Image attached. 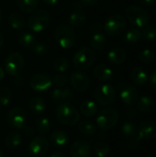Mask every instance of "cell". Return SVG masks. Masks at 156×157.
Listing matches in <instances>:
<instances>
[{
  "label": "cell",
  "mask_w": 156,
  "mask_h": 157,
  "mask_svg": "<svg viewBox=\"0 0 156 157\" xmlns=\"http://www.w3.org/2000/svg\"><path fill=\"white\" fill-rule=\"evenodd\" d=\"M57 121L65 126H74L80 121V112L69 102L61 103L55 109Z\"/></svg>",
  "instance_id": "1"
},
{
  "label": "cell",
  "mask_w": 156,
  "mask_h": 157,
  "mask_svg": "<svg viewBox=\"0 0 156 157\" xmlns=\"http://www.w3.org/2000/svg\"><path fill=\"white\" fill-rule=\"evenodd\" d=\"M125 16L127 20L138 29L146 27L151 20L149 12L137 6H130L127 7L125 10Z\"/></svg>",
  "instance_id": "2"
},
{
  "label": "cell",
  "mask_w": 156,
  "mask_h": 157,
  "mask_svg": "<svg viewBox=\"0 0 156 157\" xmlns=\"http://www.w3.org/2000/svg\"><path fill=\"white\" fill-rule=\"evenodd\" d=\"M54 39L63 49H70L75 43L76 35L70 25H59L54 30Z\"/></svg>",
  "instance_id": "3"
},
{
  "label": "cell",
  "mask_w": 156,
  "mask_h": 157,
  "mask_svg": "<svg viewBox=\"0 0 156 157\" xmlns=\"http://www.w3.org/2000/svg\"><path fill=\"white\" fill-rule=\"evenodd\" d=\"M51 16L45 9H36L31 12L28 19V28L33 32H41L48 28Z\"/></svg>",
  "instance_id": "4"
},
{
  "label": "cell",
  "mask_w": 156,
  "mask_h": 157,
  "mask_svg": "<svg viewBox=\"0 0 156 157\" xmlns=\"http://www.w3.org/2000/svg\"><path fill=\"white\" fill-rule=\"evenodd\" d=\"M120 114L117 109L107 108L102 109L97 117V126L101 132H108L118 122Z\"/></svg>",
  "instance_id": "5"
},
{
  "label": "cell",
  "mask_w": 156,
  "mask_h": 157,
  "mask_svg": "<svg viewBox=\"0 0 156 157\" xmlns=\"http://www.w3.org/2000/svg\"><path fill=\"white\" fill-rule=\"evenodd\" d=\"M96 61V52L87 47L81 48L75 52L73 56V63L78 70H86L90 68Z\"/></svg>",
  "instance_id": "6"
},
{
  "label": "cell",
  "mask_w": 156,
  "mask_h": 157,
  "mask_svg": "<svg viewBox=\"0 0 156 157\" xmlns=\"http://www.w3.org/2000/svg\"><path fill=\"white\" fill-rule=\"evenodd\" d=\"M126 27V18L120 14H114L108 17L105 24L103 25V30L108 36L117 37L120 36L125 30Z\"/></svg>",
  "instance_id": "7"
},
{
  "label": "cell",
  "mask_w": 156,
  "mask_h": 157,
  "mask_svg": "<svg viewBox=\"0 0 156 157\" xmlns=\"http://www.w3.org/2000/svg\"><path fill=\"white\" fill-rule=\"evenodd\" d=\"M95 100L102 107H108L113 103L116 98V91L110 84H103L95 91Z\"/></svg>",
  "instance_id": "8"
},
{
  "label": "cell",
  "mask_w": 156,
  "mask_h": 157,
  "mask_svg": "<svg viewBox=\"0 0 156 157\" xmlns=\"http://www.w3.org/2000/svg\"><path fill=\"white\" fill-rule=\"evenodd\" d=\"M25 65L24 57L18 52L9 53L5 60V69L6 73L12 76L20 75Z\"/></svg>",
  "instance_id": "9"
},
{
  "label": "cell",
  "mask_w": 156,
  "mask_h": 157,
  "mask_svg": "<svg viewBox=\"0 0 156 157\" xmlns=\"http://www.w3.org/2000/svg\"><path fill=\"white\" fill-rule=\"evenodd\" d=\"M121 132L128 139V146L131 150H134L139 146L142 138L139 134L138 127L133 121H125L121 125Z\"/></svg>",
  "instance_id": "10"
},
{
  "label": "cell",
  "mask_w": 156,
  "mask_h": 157,
  "mask_svg": "<svg viewBox=\"0 0 156 157\" xmlns=\"http://www.w3.org/2000/svg\"><path fill=\"white\" fill-rule=\"evenodd\" d=\"M28 116L26 111L20 107L12 108L6 116V121L8 125L16 130H22L27 123Z\"/></svg>",
  "instance_id": "11"
},
{
  "label": "cell",
  "mask_w": 156,
  "mask_h": 157,
  "mask_svg": "<svg viewBox=\"0 0 156 157\" xmlns=\"http://www.w3.org/2000/svg\"><path fill=\"white\" fill-rule=\"evenodd\" d=\"M50 142L44 136L33 137L28 146L29 154L32 157H42L49 151Z\"/></svg>",
  "instance_id": "12"
},
{
  "label": "cell",
  "mask_w": 156,
  "mask_h": 157,
  "mask_svg": "<svg viewBox=\"0 0 156 157\" xmlns=\"http://www.w3.org/2000/svg\"><path fill=\"white\" fill-rule=\"evenodd\" d=\"M52 85L51 77L45 73H39L34 75L29 82L30 88L35 92H44L48 90Z\"/></svg>",
  "instance_id": "13"
},
{
  "label": "cell",
  "mask_w": 156,
  "mask_h": 157,
  "mask_svg": "<svg viewBox=\"0 0 156 157\" xmlns=\"http://www.w3.org/2000/svg\"><path fill=\"white\" fill-rule=\"evenodd\" d=\"M70 83L74 90L79 92L86 91L90 86L89 76L82 71H75L70 76Z\"/></svg>",
  "instance_id": "14"
},
{
  "label": "cell",
  "mask_w": 156,
  "mask_h": 157,
  "mask_svg": "<svg viewBox=\"0 0 156 157\" xmlns=\"http://www.w3.org/2000/svg\"><path fill=\"white\" fill-rule=\"evenodd\" d=\"M120 98L122 102L127 106H134L138 100L137 88L132 86L126 84L120 88Z\"/></svg>",
  "instance_id": "15"
},
{
  "label": "cell",
  "mask_w": 156,
  "mask_h": 157,
  "mask_svg": "<svg viewBox=\"0 0 156 157\" xmlns=\"http://www.w3.org/2000/svg\"><path fill=\"white\" fill-rule=\"evenodd\" d=\"M71 157H89L91 155V145L84 140L75 141L70 148Z\"/></svg>",
  "instance_id": "16"
},
{
  "label": "cell",
  "mask_w": 156,
  "mask_h": 157,
  "mask_svg": "<svg viewBox=\"0 0 156 157\" xmlns=\"http://www.w3.org/2000/svg\"><path fill=\"white\" fill-rule=\"evenodd\" d=\"M51 99L55 103H68L74 98V92L71 88H55L51 93Z\"/></svg>",
  "instance_id": "17"
},
{
  "label": "cell",
  "mask_w": 156,
  "mask_h": 157,
  "mask_svg": "<svg viewBox=\"0 0 156 157\" xmlns=\"http://www.w3.org/2000/svg\"><path fill=\"white\" fill-rule=\"evenodd\" d=\"M139 134L142 139L154 140L156 139V122L154 121H143L138 127Z\"/></svg>",
  "instance_id": "18"
},
{
  "label": "cell",
  "mask_w": 156,
  "mask_h": 157,
  "mask_svg": "<svg viewBox=\"0 0 156 157\" xmlns=\"http://www.w3.org/2000/svg\"><path fill=\"white\" fill-rule=\"evenodd\" d=\"M130 77L132 83L139 86H144L148 81V75H147L146 71L143 67H140V66H136L131 70L130 74Z\"/></svg>",
  "instance_id": "19"
},
{
  "label": "cell",
  "mask_w": 156,
  "mask_h": 157,
  "mask_svg": "<svg viewBox=\"0 0 156 157\" xmlns=\"http://www.w3.org/2000/svg\"><path fill=\"white\" fill-rule=\"evenodd\" d=\"M93 74H94L95 77L97 80L103 81V82L109 81L113 77V72H112V70L109 67H108L106 64H103V63L97 64L94 68Z\"/></svg>",
  "instance_id": "20"
},
{
  "label": "cell",
  "mask_w": 156,
  "mask_h": 157,
  "mask_svg": "<svg viewBox=\"0 0 156 157\" xmlns=\"http://www.w3.org/2000/svg\"><path fill=\"white\" fill-rule=\"evenodd\" d=\"M50 141L56 147H64L69 143V135L66 132L56 130L50 136Z\"/></svg>",
  "instance_id": "21"
},
{
  "label": "cell",
  "mask_w": 156,
  "mask_h": 157,
  "mask_svg": "<svg viewBox=\"0 0 156 157\" xmlns=\"http://www.w3.org/2000/svg\"><path fill=\"white\" fill-rule=\"evenodd\" d=\"M79 110L80 114L86 118H92L97 113V105L93 100L86 99L81 103Z\"/></svg>",
  "instance_id": "22"
},
{
  "label": "cell",
  "mask_w": 156,
  "mask_h": 157,
  "mask_svg": "<svg viewBox=\"0 0 156 157\" xmlns=\"http://www.w3.org/2000/svg\"><path fill=\"white\" fill-rule=\"evenodd\" d=\"M127 53L122 48H113L108 53V62L112 64H120L126 60Z\"/></svg>",
  "instance_id": "23"
},
{
  "label": "cell",
  "mask_w": 156,
  "mask_h": 157,
  "mask_svg": "<svg viewBox=\"0 0 156 157\" xmlns=\"http://www.w3.org/2000/svg\"><path fill=\"white\" fill-rule=\"evenodd\" d=\"M29 110L35 115H40L46 110V102L40 97H34L29 102Z\"/></svg>",
  "instance_id": "24"
},
{
  "label": "cell",
  "mask_w": 156,
  "mask_h": 157,
  "mask_svg": "<svg viewBox=\"0 0 156 157\" xmlns=\"http://www.w3.org/2000/svg\"><path fill=\"white\" fill-rule=\"evenodd\" d=\"M68 22L70 24L71 27H81L83 25L86 24V13L84 12V10H79V9H75L74 11H73L68 18Z\"/></svg>",
  "instance_id": "25"
},
{
  "label": "cell",
  "mask_w": 156,
  "mask_h": 157,
  "mask_svg": "<svg viewBox=\"0 0 156 157\" xmlns=\"http://www.w3.org/2000/svg\"><path fill=\"white\" fill-rule=\"evenodd\" d=\"M154 101L149 96H143L136 102V109L142 113H148L154 109Z\"/></svg>",
  "instance_id": "26"
},
{
  "label": "cell",
  "mask_w": 156,
  "mask_h": 157,
  "mask_svg": "<svg viewBox=\"0 0 156 157\" xmlns=\"http://www.w3.org/2000/svg\"><path fill=\"white\" fill-rule=\"evenodd\" d=\"M8 24L13 29L21 30L26 27L24 17L18 12H12L8 17Z\"/></svg>",
  "instance_id": "27"
},
{
  "label": "cell",
  "mask_w": 156,
  "mask_h": 157,
  "mask_svg": "<svg viewBox=\"0 0 156 157\" xmlns=\"http://www.w3.org/2000/svg\"><path fill=\"white\" fill-rule=\"evenodd\" d=\"M78 131L85 136H93L97 132V125L88 120H83L78 124Z\"/></svg>",
  "instance_id": "28"
},
{
  "label": "cell",
  "mask_w": 156,
  "mask_h": 157,
  "mask_svg": "<svg viewBox=\"0 0 156 157\" xmlns=\"http://www.w3.org/2000/svg\"><path fill=\"white\" fill-rule=\"evenodd\" d=\"M142 38L143 36L141 29H139L138 28H131L124 34L123 40L127 44H135Z\"/></svg>",
  "instance_id": "29"
},
{
  "label": "cell",
  "mask_w": 156,
  "mask_h": 157,
  "mask_svg": "<svg viewBox=\"0 0 156 157\" xmlns=\"http://www.w3.org/2000/svg\"><path fill=\"white\" fill-rule=\"evenodd\" d=\"M17 6L24 13H31L37 9L40 0H16Z\"/></svg>",
  "instance_id": "30"
},
{
  "label": "cell",
  "mask_w": 156,
  "mask_h": 157,
  "mask_svg": "<svg viewBox=\"0 0 156 157\" xmlns=\"http://www.w3.org/2000/svg\"><path fill=\"white\" fill-rule=\"evenodd\" d=\"M21 142H22V136L17 132H9L4 140L5 145L7 148H11V149L17 147L21 144Z\"/></svg>",
  "instance_id": "31"
},
{
  "label": "cell",
  "mask_w": 156,
  "mask_h": 157,
  "mask_svg": "<svg viewBox=\"0 0 156 157\" xmlns=\"http://www.w3.org/2000/svg\"><path fill=\"white\" fill-rule=\"evenodd\" d=\"M17 40L21 46L26 48H30L31 45L36 41L34 34L29 31H23L19 33L17 37Z\"/></svg>",
  "instance_id": "32"
},
{
  "label": "cell",
  "mask_w": 156,
  "mask_h": 157,
  "mask_svg": "<svg viewBox=\"0 0 156 157\" xmlns=\"http://www.w3.org/2000/svg\"><path fill=\"white\" fill-rule=\"evenodd\" d=\"M107 43V37L105 34L101 33H97L94 34L90 40V45L93 49L95 50H101L105 47Z\"/></svg>",
  "instance_id": "33"
},
{
  "label": "cell",
  "mask_w": 156,
  "mask_h": 157,
  "mask_svg": "<svg viewBox=\"0 0 156 157\" xmlns=\"http://www.w3.org/2000/svg\"><path fill=\"white\" fill-rule=\"evenodd\" d=\"M51 126V124L50 120L47 118H44V117L39 118L35 123V129L40 135L46 134L50 131Z\"/></svg>",
  "instance_id": "34"
},
{
  "label": "cell",
  "mask_w": 156,
  "mask_h": 157,
  "mask_svg": "<svg viewBox=\"0 0 156 157\" xmlns=\"http://www.w3.org/2000/svg\"><path fill=\"white\" fill-rule=\"evenodd\" d=\"M94 152L97 157H107L110 153V147L104 142H98L94 144Z\"/></svg>",
  "instance_id": "35"
},
{
  "label": "cell",
  "mask_w": 156,
  "mask_h": 157,
  "mask_svg": "<svg viewBox=\"0 0 156 157\" xmlns=\"http://www.w3.org/2000/svg\"><path fill=\"white\" fill-rule=\"evenodd\" d=\"M52 65H53V68L57 72L64 73V72H66L69 69L70 62L66 58H64V57H59V58L54 59V61L52 63Z\"/></svg>",
  "instance_id": "36"
},
{
  "label": "cell",
  "mask_w": 156,
  "mask_h": 157,
  "mask_svg": "<svg viewBox=\"0 0 156 157\" xmlns=\"http://www.w3.org/2000/svg\"><path fill=\"white\" fill-rule=\"evenodd\" d=\"M30 49L34 54L39 55V56H43V55L47 54V52H49V48H48L47 44L44 42H41V41H35L31 45Z\"/></svg>",
  "instance_id": "37"
},
{
  "label": "cell",
  "mask_w": 156,
  "mask_h": 157,
  "mask_svg": "<svg viewBox=\"0 0 156 157\" xmlns=\"http://www.w3.org/2000/svg\"><path fill=\"white\" fill-rule=\"evenodd\" d=\"M12 98V92L7 86L0 87V106H7Z\"/></svg>",
  "instance_id": "38"
},
{
  "label": "cell",
  "mask_w": 156,
  "mask_h": 157,
  "mask_svg": "<svg viewBox=\"0 0 156 157\" xmlns=\"http://www.w3.org/2000/svg\"><path fill=\"white\" fill-rule=\"evenodd\" d=\"M142 36L146 40H156V26L147 25L143 28L142 31Z\"/></svg>",
  "instance_id": "39"
},
{
  "label": "cell",
  "mask_w": 156,
  "mask_h": 157,
  "mask_svg": "<svg viewBox=\"0 0 156 157\" xmlns=\"http://www.w3.org/2000/svg\"><path fill=\"white\" fill-rule=\"evenodd\" d=\"M140 61L144 63V64H150L154 61V53L152 50L150 49H145L143 50L140 55H139Z\"/></svg>",
  "instance_id": "40"
},
{
  "label": "cell",
  "mask_w": 156,
  "mask_h": 157,
  "mask_svg": "<svg viewBox=\"0 0 156 157\" xmlns=\"http://www.w3.org/2000/svg\"><path fill=\"white\" fill-rule=\"evenodd\" d=\"M67 83H68V77L65 75H63V74L56 75L52 79V84L58 88L64 87L67 85Z\"/></svg>",
  "instance_id": "41"
},
{
  "label": "cell",
  "mask_w": 156,
  "mask_h": 157,
  "mask_svg": "<svg viewBox=\"0 0 156 157\" xmlns=\"http://www.w3.org/2000/svg\"><path fill=\"white\" fill-rule=\"evenodd\" d=\"M88 29L91 33L93 34H97V33H101L103 31V25L98 22V21H94L92 22L89 27H88Z\"/></svg>",
  "instance_id": "42"
},
{
  "label": "cell",
  "mask_w": 156,
  "mask_h": 157,
  "mask_svg": "<svg viewBox=\"0 0 156 157\" xmlns=\"http://www.w3.org/2000/svg\"><path fill=\"white\" fill-rule=\"evenodd\" d=\"M23 131H24V134L27 137H33L35 135V130L31 126H25L23 128Z\"/></svg>",
  "instance_id": "43"
},
{
  "label": "cell",
  "mask_w": 156,
  "mask_h": 157,
  "mask_svg": "<svg viewBox=\"0 0 156 157\" xmlns=\"http://www.w3.org/2000/svg\"><path fill=\"white\" fill-rule=\"evenodd\" d=\"M149 83H150V86H152L153 89H154L156 91V71L154 72L150 77H149Z\"/></svg>",
  "instance_id": "44"
},
{
  "label": "cell",
  "mask_w": 156,
  "mask_h": 157,
  "mask_svg": "<svg viewBox=\"0 0 156 157\" xmlns=\"http://www.w3.org/2000/svg\"><path fill=\"white\" fill-rule=\"evenodd\" d=\"M14 84L17 86H22L23 84H24V78L20 75H17L16 76H14Z\"/></svg>",
  "instance_id": "45"
},
{
  "label": "cell",
  "mask_w": 156,
  "mask_h": 157,
  "mask_svg": "<svg viewBox=\"0 0 156 157\" xmlns=\"http://www.w3.org/2000/svg\"><path fill=\"white\" fill-rule=\"evenodd\" d=\"M135 114H136V109L133 108V106H128L126 109V115L129 118H133L135 117Z\"/></svg>",
  "instance_id": "46"
},
{
  "label": "cell",
  "mask_w": 156,
  "mask_h": 157,
  "mask_svg": "<svg viewBox=\"0 0 156 157\" xmlns=\"http://www.w3.org/2000/svg\"><path fill=\"white\" fill-rule=\"evenodd\" d=\"M139 2L145 7H150L152 6L154 3H155V0H139Z\"/></svg>",
  "instance_id": "47"
},
{
  "label": "cell",
  "mask_w": 156,
  "mask_h": 157,
  "mask_svg": "<svg viewBox=\"0 0 156 157\" xmlns=\"http://www.w3.org/2000/svg\"><path fill=\"white\" fill-rule=\"evenodd\" d=\"M85 6H94L98 0H80Z\"/></svg>",
  "instance_id": "48"
},
{
  "label": "cell",
  "mask_w": 156,
  "mask_h": 157,
  "mask_svg": "<svg viewBox=\"0 0 156 157\" xmlns=\"http://www.w3.org/2000/svg\"><path fill=\"white\" fill-rule=\"evenodd\" d=\"M74 9H79V10H84V7H85L84 4L80 0L74 3Z\"/></svg>",
  "instance_id": "49"
},
{
  "label": "cell",
  "mask_w": 156,
  "mask_h": 157,
  "mask_svg": "<svg viewBox=\"0 0 156 157\" xmlns=\"http://www.w3.org/2000/svg\"><path fill=\"white\" fill-rule=\"evenodd\" d=\"M42 1L49 6H55L59 2V0H42Z\"/></svg>",
  "instance_id": "50"
},
{
  "label": "cell",
  "mask_w": 156,
  "mask_h": 157,
  "mask_svg": "<svg viewBox=\"0 0 156 157\" xmlns=\"http://www.w3.org/2000/svg\"><path fill=\"white\" fill-rule=\"evenodd\" d=\"M50 157H66V155L63 153H62V152H55Z\"/></svg>",
  "instance_id": "51"
},
{
  "label": "cell",
  "mask_w": 156,
  "mask_h": 157,
  "mask_svg": "<svg viewBox=\"0 0 156 157\" xmlns=\"http://www.w3.org/2000/svg\"><path fill=\"white\" fill-rule=\"evenodd\" d=\"M5 77V72H4V69L0 66V81Z\"/></svg>",
  "instance_id": "52"
},
{
  "label": "cell",
  "mask_w": 156,
  "mask_h": 157,
  "mask_svg": "<svg viewBox=\"0 0 156 157\" xmlns=\"http://www.w3.org/2000/svg\"><path fill=\"white\" fill-rule=\"evenodd\" d=\"M3 44H4V37H3V34L0 32V48L3 46Z\"/></svg>",
  "instance_id": "53"
},
{
  "label": "cell",
  "mask_w": 156,
  "mask_h": 157,
  "mask_svg": "<svg viewBox=\"0 0 156 157\" xmlns=\"http://www.w3.org/2000/svg\"><path fill=\"white\" fill-rule=\"evenodd\" d=\"M2 18H3V12H2V10L0 9V23H1V21H2Z\"/></svg>",
  "instance_id": "54"
},
{
  "label": "cell",
  "mask_w": 156,
  "mask_h": 157,
  "mask_svg": "<svg viewBox=\"0 0 156 157\" xmlns=\"http://www.w3.org/2000/svg\"><path fill=\"white\" fill-rule=\"evenodd\" d=\"M0 157H5V155H4V154L2 153V151H0Z\"/></svg>",
  "instance_id": "55"
},
{
  "label": "cell",
  "mask_w": 156,
  "mask_h": 157,
  "mask_svg": "<svg viewBox=\"0 0 156 157\" xmlns=\"http://www.w3.org/2000/svg\"><path fill=\"white\" fill-rule=\"evenodd\" d=\"M0 111H1V106H0Z\"/></svg>",
  "instance_id": "56"
}]
</instances>
